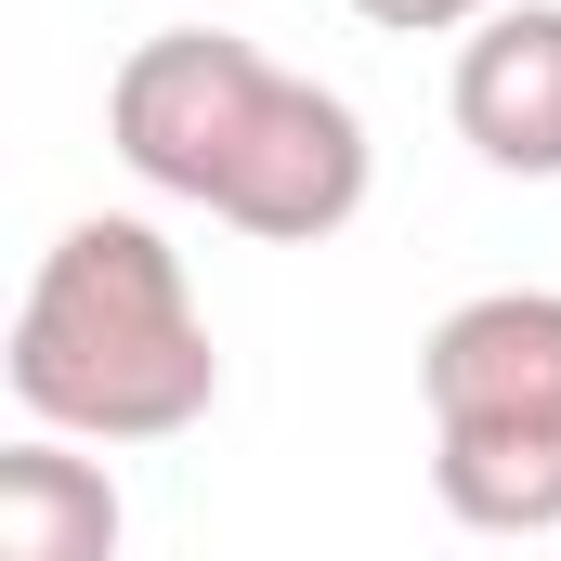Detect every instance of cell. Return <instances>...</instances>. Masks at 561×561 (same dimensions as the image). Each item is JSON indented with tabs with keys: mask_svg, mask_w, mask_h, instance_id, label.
I'll list each match as a JSON object with an SVG mask.
<instances>
[{
	"mask_svg": "<svg viewBox=\"0 0 561 561\" xmlns=\"http://www.w3.org/2000/svg\"><path fill=\"white\" fill-rule=\"evenodd\" d=\"M26 431L66 444H170L222 405V340L196 313L183 249L144 209H92L39 249V275L13 300V353H0Z\"/></svg>",
	"mask_w": 561,
	"mask_h": 561,
	"instance_id": "2",
	"label": "cell"
},
{
	"mask_svg": "<svg viewBox=\"0 0 561 561\" xmlns=\"http://www.w3.org/2000/svg\"><path fill=\"white\" fill-rule=\"evenodd\" d=\"M457 144L510 183H561V0H510L457 39Z\"/></svg>",
	"mask_w": 561,
	"mask_h": 561,
	"instance_id": "4",
	"label": "cell"
},
{
	"mask_svg": "<svg viewBox=\"0 0 561 561\" xmlns=\"http://www.w3.org/2000/svg\"><path fill=\"white\" fill-rule=\"evenodd\" d=\"M105 131L157 196H183V209H209V222H236L262 249H327L379 183L366 118L327 79L275 66L262 39H236V26L131 39V66L105 92Z\"/></svg>",
	"mask_w": 561,
	"mask_h": 561,
	"instance_id": "1",
	"label": "cell"
},
{
	"mask_svg": "<svg viewBox=\"0 0 561 561\" xmlns=\"http://www.w3.org/2000/svg\"><path fill=\"white\" fill-rule=\"evenodd\" d=\"M431 496L470 536H561V287H483L419 340Z\"/></svg>",
	"mask_w": 561,
	"mask_h": 561,
	"instance_id": "3",
	"label": "cell"
},
{
	"mask_svg": "<svg viewBox=\"0 0 561 561\" xmlns=\"http://www.w3.org/2000/svg\"><path fill=\"white\" fill-rule=\"evenodd\" d=\"M366 26H392V39H470L483 13H510V0H353Z\"/></svg>",
	"mask_w": 561,
	"mask_h": 561,
	"instance_id": "6",
	"label": "cell"
},
{
	"mask_svg": "<svg viewBox=\"0 0 561 561\" xmlns=\"http://www.w3.org/2000/svg\"><path fill=\"white\" fill-rule=\"evenodd\" d=\"M118 483L66 431H26L0 457V561H118Z\"/></svg>",
	"mask_w": 561,
	"mask_h": 561,
	"instance_id": "5",
	"label": "cell"
}]
</instances>
